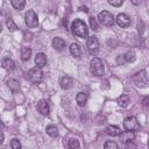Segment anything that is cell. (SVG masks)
<instances>
[{"label":"cell","mask_w":149,"mask_h":149,"mask_svg":"<svg viewBox=\"0 0 149 149\" xmlns=\"http://www.w3.org/2000/svg\"><path fill=\"white\" fill-rule=\"evenodd\" d=\"M7 86L9 87V90L13 92V93H16L19 90H20V83L19 80L16 79H9L7 81Z\"/></svg>","instance_id":"e0dca14e"},{"label":"cell","mask_w":149,"mask_h":149,"mask_svg":"<svg viewBox=\"0 0 149 149\" xmlns=\"http://www.w3.org/2000/svg\"><path fill=\"white\" fill-rule=\"evenodd\" d=\"M65 44L66 43L62 37H54L52 38V47L58 51H62L65 48Z\"/></svg>","instance_id":"4fadbf2b"},{"label":"cell","mask_w":149,"mask_h":149,"mask_svg":"<svg viewBox=\"0 0 149 149\" xmlns=\"http://www.w3.org/2000/svg\"><path fill=\"white\" fill-rule=\"evenodd\" d=\"M6 24H7V27H8V30H9V31H15V30L17 29V26L15 24V22H14L10 17H8V19H7Z\"/></svg>","instance_id":"d4e9b609"},{"label":"cell","mask_w":149,"mask_h":149,"mask_svg":"<svg viewBox=\"0 0 149 149\" xmlns=\"http://www.w3.org/2000/svg\"><path fill=\"white\" fill-rule=\"evenodd\" d=\"M86 47L91 54H95L99 49V41L95 36H90L86 42Z\"/></svg>","instance_id":"9c48e42d"},{"label":"cell","mask_w":149,"mask_h":149,"mask_svg":"<svg viewBox=\"0 0 149 149\" xmlns=\"http://www.w3.org/2000/svg\"><path fill=\"white\" fill-rule=\"evenodd\" d=\"M135 139V133L134 132H130V130H125V132H121L120 134V140L122 143H130L133 142V140Z\"/></svg>","instance_id":"30bf717a"},{"label":"cell","mask_w":149,"mask_h":149,"mask_svg":"<svg viewBox=\"0 0 149 149\" xmlns=\"http://www.w3.org/2000/svg\"><path fill=\"white\" fill-rule=\"evenodd\" d=\"M76 101L79 106H85L86 105V101H87V94L84 93V92H79L77 95H76Z\"/></svg>","instance_id":"d6986e66"},{"label":"cell","mask_w":149,"mask_h":149,"mask_svg":"<svg viewBox=\"0 0 149 149\" xmlns=\"http://www.w3.org/2000/svg\"><path fill=\"white\" fill-rule=\"evenodd\" d=\"M80 10H83V12H85V13H87V12H88V9H87V7H86V6H81V7H80Z\"/></svg>","instance_id":"836d02e7"},{"label":"cell","mask_w":149,"mask_h":149,"mask_svg":"<svg viewBox=\"0 0 149 149\" xmlns=\"http://www.w3.org/2000/svg\"><path fill=\"white\" fill-rule=\"evenodd\" d=\"M123 127H125L126 130L135 132V130L140 129V123H139V121L135 116H128L123 121Z\"/></svg>","instance_id":"52a82bcc"},{"label":"cell","mask_w":149,"mask_h":149,"mask_svg":"<svg viewBox=\"0 0 149 149\" xmlns=\"http://www.w3.org/2000/svg\"><path fill=\"white\" fill-rule=\"evenodd\" d=\"M142 104L143 106H149V97H146L142 99Z\"/></svg>","instance_id":"1f68e13d"},{"label":"cell","mask_w":149,"mask_h":149,"mask_svg":"<svg viewBox=\"0 0 149 149\" xmlns=\"http://www.w3.org/2000/svg\"><path fill=\"white\" fill-rule=\"evenodd\" d=\"M88 20H90V26H91V28H92L93 30H97V29L99 28L97 19H95V17H93V16H91V17H90Z\"/></svg>","instance_id":"83f0119b"},{"label":"cell","mask_w":149,"mask_h":149,"mask_svg":"<svg viewBox=\"0 0 149 149\" xmlns=\"http://www.w3.org/2000/svg\"><path fill=\"white\" fill-rule=\"evenodd\" d=\"M1 65H2V68H3L5 70H7V71H12V70L15 68L14 62H13L9 57H5V58L1 61Z\"/></svg>","instance_id":"9a60e30c"},{"label":"cell","mask_w":149,"mask_h":149,"mask_svg":"<svg viewBox=\"0 0 149 149\" xmlns=\"http://www.w3.org/2000/svg\"><path fill=\"white\" fill-rule=\"evenodd\" d=\"M104 149H119V147L114 141H107L104 146Z\"/></svg>","instance_id":"4316f807"},{"label":"cell","mask_w":149,"mask_h":149,"mask_svg":"<svg viewBox=\"0 0 149 149\" xmlns=\"http://www.w3.org/2000/svg\"><path fill=\"white\" fill-rule=\"evenodd\" d=\"M70 52H71V55L74 56V57H80V55H81V49H80V47H79L77 43H72V44L70 45Z\"/></svg>","instance_id":"ffe728a7"},{"label":"cell","mask_w":149,"mask_h":149,"mask_svg":"<svg viewBox=\"0 0 149 149\" xmlns=\"http://www.w3.org/2000/svg\"><path fill=\"white\" fill-rule=\"evenodd\" d=\"M45 130H47V134H48L49 136H51V137H56V136L58 135V129H57L56 126H52V125L47 126Z\"/></svg>","instance_id":"7402d4cb"},{"label":"cell","mask_w":149,"mask_h":149,"mask_svg":"<svg viewBox=\"0 0 149 149\" xmlns=\"http://www.w3.org/2000/svg\"><path fill=\"white\" fill-rule=\"evenodd\" d=\"M90 69H91V72L97 76V77H100L104 74L105 72V66H104V63L100 58L98 57H93L91 59V63H90Z\"/></svg>","instance_id":"3957f363"},{"label":"cell","mask_w":149,"mask_h":149,"mask_svg":"<svg viewBox=\"0 0 149 149\" xmlns=\"http://www.w3.org/2000/svg\"><path fill=\"white\" fill-rule=\"evenodd\" d=\"M116 102H118V105L119 106H121V107H127L128 105H129V102H130V99H129V95H127V94H121L119 98H118V100H116Z\"/></svg>","instance_id":"ac0fdd59"},{"label":"cell","mask_w":149,"mask_h":149,"mask_svg":"<svg viewBox=\"0 0 149 149\" xmlns=\"http://www.w3.org/2000/svg\"><path fill=\"white\" fill-rule=\"evenodd\" d=\"M98 20H99V22H100L102 26H105V27H112V26L114 24V22H115L114 15H113L111 12H108V10H102V12H100V13L98 14Z\"/></svg>","instance_id":"277c9868"},{"label":"cell","mask_w":149,"mask_h":149,"mask_svg":"<svg viewBox=\"0 0 149 149\" xmlns=\"http://www.w3.org/2000/svg\"><path fill=\"white\" fill-rule=\"evenodd\" d=\"M133 81L136 85V87H140V88L149 87V78H148V74H147V72L144 70L137 71L133 76Z\"/></svg>","instance_id":"7a4b0ae2"},{"label":"cell","mask_w":149,"mask_h":149,"mask_svg":"<svg viewBox=\"0 0 149 149\" xmlns=\"http://www.w3.org/2000/svg\"><path fill=\"white\" fill-rule=\"evenodd\" d=\"M31 56V49L28 47H22L21 48V59L22 61H28Z\"/></svg>","instance_id":"44dd1931"},{"label":"cell","mask_w":149,"mask_h":149,"mask_svg":"<svg viewBox=\"0 0 149 149\" xmlns=\"http://www.w3.org/2000/svg\"><path fill=\"white\" fill-rule=\"evenodd\" d=\"M71 30H72V34L76 35L77 37H87V34H88V30H87V27L85 24V22L80 19H76L72 24H71Z\"/></svg>","instance_id":"6da1fadb"},{"label":"cell","mask_w":149,"mask_h":149,"mask_svg":"<svg viewBox=\"0 0 149 149\" xmlns=\"http://www.w3.org/2000/svg\"><path fill=\"white\" fill-rule=\"evenodd\" d=\"M125 149H136V146L134 144V143H127V146H126V148Z\"/></svg>","instance_id":"d6a6232c"},{"label":"cell","mask_w":149,"mask_h":149,"mask_svg":"<svg viewBox=\"0 0 149 149\" xmlns=\"http://www.w3.org/2000/svg\"><path fill=\"white\" fill-rule=\"evenodd\" d=\"M106 133L109 135V136H120L121 134V129L120 127L118 126H114V125H111L106 128Z\"/></svg>","instance_id":"2e32d148"},{"label":"cell","mask_w":149,"mask_h":149,"mask_svg":"<svg viewBox=\"0 0 149 149\" xmlns=\"http://www.w3.org/2000/svg\"><path fill=\"white\" fill-rule=\"evenodd\" d=\"M10 3H12V6H13L15 9L21 10V9H23V7H24V5H26V1H24V0H12Z\"/></svg>","instance_id":"603a6c76"},{"label":"cell","mask_w":149,"mask_h":149,"mask_svg":"<svg viewBox=\"0 0 149 149\" xmlns=\"http://www.w3.org/2000/svg\"><path fill=\"white\" fill-rule=\"evenodd\" d=\"M136 59V56H135V52L134 51H127L125 54V61L127 63H134Z\"/></svg>","instance_id":"cb8c5ba5"},{"label":"cell","mask_w":149,"mask_h":149,"mask_svg":"<svg viewBox=\"0 0 149 149\" xmlns=\"http://www.w3.org/2000/svg\"><path fill=\"white\" fill-rule=\"evenodd\" d=\"M80 144L77 139H70L69 140V148L70 149H79Z\"/></svg>","instance_id":"484cf974"},{"label":"cell","mask_w":149,"mask_h":149,"mask_svg":"<svg viewBox=\"0 0 149 149\" xmlns=\"http://www.w3.org/2000/svg\"><path fill=\"white\" fill-rule=\"evenodd\" d=\"M132 2H133V3H135V5H139V3H140V2H141V1H135V0H133V1H132Z\"/></svg>","instance_id":"e575fe53"},{"label":"cell","mask_w":149,"mask_h":149,"mask_svg":"<svg viewBox=\"0 0 149 149\" xmlns=\"http://www.w3.org/2000/svg\"><path fill=\"white\" fill-rule=\"evenodd\" d=\"M2 149H5V148H2Z\"/></svg>","instance_id":"8d00e7d4"},{"label":"cell","mask_w":149,"mask_h":149,"mask_svg":"<svg viewBox=\"0 0 149 149\" xmlns=\"http://www.w3.org/2000/svg\"><path fill=\"white\" fill-rule=\"evenodd\" d=\"M37 111L42 114V115H49V105L45 100H41L38 104H37Z\"/></svg>","instance_id":"5bb4252c"},{"label":"cell","mask_w":149,"mask_h":149,"mask_svg":"<svg viewBox=\"0 0 149 149\" xmlns=\"http://www.w3.org/2000/svg\"><path fill=\"white\" fill-rule=\"evenodd\" d=\"M115 21H116V23L119 24V27H121V28H128L129 26H130V17L127 15V14H125V13H120L118 16H116V19H115Z\"/></svg>","instance_id":"ba28073f"},{"label":"cell","mask_w":149,"mask_h":149,"mask_svg":"<svg viewBox=\"0 0 149 149\" xmlns=\"http://www.w3.org/2000/svg\"><path fill=\"white\" fill-rule=\"evenodd\" d=\"M108 3L114 6V7H119V6H121L123 3V1L122 0H108Z\"/></svg>","instance_id":"f546056e"},{"label":"cell","mask_w":149,"mask_h":149,"mask_svg":"<svg viewBox=\"0 0 149 149\" xmlns=\"http://www.w3.org/2000/svg\"><path fill=\"white\" fill-rule=\"evenodd\" d=\"M148 147H149V141H148Z\"/></svg>","instance_id":"d590c367"},{"label":"cell","mask_w":149,"mask_h":149,"mask_svg":"<svg viewBox=\"0 0 149 149\" xmlns=\"http://www.w3.org/2000/svg\"><path fill=\"white\" fill-rule=\"evenodd\" d=\"M10 147H12V149H21V143L17 139H13L10 141Z\"/></svg>","instance_id":"f1b7e54d"},{"label":"cell","mask_w":149,"mask_h":149,"mask_svg":"<svg viewBox=\"0 0 149 149\" xmlns=\"http://www.w3.org/2000/svg\"><path fill=\"white\" fill-rule=\"evenodd\" d=\"M116 62H118V64H123L126 61H125V55H119L118 57H116Z\"/></svg>","instance_id":"4dcf8cb0"},{"label":"cell","mask_w":149,"mask_h":149,"mask_svg":"<svg viewBox=\"0 0 149 149\" xmlns=\"http://www.w3.org/2000/svg\"><path fill=\"white\" fill-rule=\"evenodd\" d=\"M42 78H43V73L41 71L40 68H31L30 70H28L27 72V79L29 81H31L33 84H38L42 81Z\"/></svg>","instance_id":"5b68a950"},{"label":"cell","mask_w":149,"mask_h":149,"mask_svg":"<svg viewBox=\"0 0 149 149\" xmlns=\"http://www.w3.org/2000/svg\"><path fill=\"white\" fill-rule=\"evenodd\" d=\"M24 21H26V24L29 28H36L38 26V19H37V15H36V13L34 10L26 12V14H24Z\"/></svg>","instance_id":"8992f818"},{"label":"cell","mask_w":149,"mask_h":149,"mask_svg":"<svg viewBox=\"0 0 149 149\" xmlns=\"http://www.w3.org/2000/svg\"><path fill=\"white\" fill-rule=\"evenodd\" d=\"M72 84H73V80L71 77L69 76H63L61 79H59V85L63 90H69L72 87Z\"/></svg>","instance_id":"8fae6325"},{"label":"cell","mask_w":149,"mask_h":149,"mask_svg":"<svg viewBox=\"0 0 149 149\" xmlns=\"http://www.w3.org/2000/svg\"><path fill=\"white\" fill-rule=\"evenodd\" d=\"M35 64L37 65V68L42 69L47 65V56L43 52H38L35 57Z\"/></svg>","instance_id":"7c38bea8"}]
</instances>
